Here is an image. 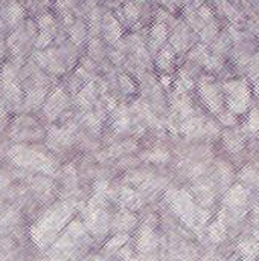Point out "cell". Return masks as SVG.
Returning a JSON list of instances; mask_svg holds the SVG:
<instances>
[{
    "label": "cell",
    "instance_id": "6da1fadb",
    "mask_svg": "<svg viewBox=\"0 0 259 261\" xmlns=\"http://www.w3.org/2000/svg\"><path fill=\"white\" fill-rule=\"evenodd\" d=\"M76 211V205L69 202L55 203L49 208L32 226H31V239L40 249H47L58 239V236L64 231V228L70 223Z\"/></svg>",
    "mask_w": 259,
    "mask_h": 261
},
{
    "label": "cell",
    "instance_id": "7a4b0ae2",
    "mask_svg": "<svg viewBox=\"0 0 259 261\" xmlns=\"http://www.w3.org/2000/svg\"><path fill=\"white\" fill-rule=\"evenodd\" d=\"M92 243L90 232L87 231L84 222L79 219H72L58 239L50 245V258H76L81 255L82 249H87Z\"/></svg>",
    "mask_w": 259,
    "mask_h": 261
},
{
    "label": "cell",
    "instance_id": "3957f363",
    "mask_svg": "<svg viewBox=\"0 0 259 261\" xmlns=\"http://www.w3.org/2000/svg\"><path fill=\"white\" fill-rule=\"evenodd\" d=\"M8 158L20 168L37 171L46 176H53L58 170V162L50 154L26 145H15L9 148Z\"/></svg>",
    "mask_w": 259,
    "mask_h": 261
},
{
    "label": "cell",
    "instance_id": "277c9868",
    "mask_svg": "<svg viewBox=\"0 0 259 261\" xmlns=\"http://www.w3.org/2000/svg\"><path fill=\"white\" fill-rule=\"evenodd\" d=\"M165 200L169 205V208L191 228L197 229L198 226L206 223V214L200 210L191 194L185 190L169 188L165 194Z\"/></svg>",
    "mask_w": 259,
    "mask_h": 261
},
{
    "label": "cell",
    "instance_id": "5b68a950",
    "mask_svg": "<svg viewBox=\"0 0 259 261\" xmlns=\"http://www.w3.org/2000/svg\"><path fill=\"white\" fill-rule=\"evenodd\" d=\"M107 199L105 196L93 193L92 199L89 200L82 217L84 225L90 236L95 239H102L107 236L108 229L111 228V216L107 210Z\"/></svg>",
    "mask_w": 259,
    "mask_h": 261
},
{
    "label": "cell",
    "instance_id": "8992f818",
    "mask_svg": "<svg viewBox=\"0 0 259 261\" xmlns=\"http://www.w3.org/2000/svg\"><path fill=\"white\" fill-rule=\"evenodd\" d=\"M224 93V104L229 112L241 116L249 112L252 104V87L246 78L227 80L221 84Z\"/></svg>",
    "mask_w": 259,
    "mask_h": 261
},
{
    "label": "cell",
    "instance_id": "52a82bcc",
    "mask_svg": "<svg viewBox=\"0 0 259 261\" xmlns=\"http://www.w3.org/2000/svg\"><path fill=\"white\" fill-rule=\"evenodd\" d=\"M0 92L6 104H11V106L23 104L24 93H23L21 83L18 80L17 64L14 61L3 64L0 69Z\"/></svg>",
    "mask_w": 259,
    "mask_h": 261
},
{
    "label": "cell",
    "instance_id": "ba28073f",
    "mask_svg": "<svg viewBox=\"0 0 259 261\" xmlns=\"http://www.w3.org/2000/svg\"><path fill=\"white\" fill-rule=\"evenodd\" d=\"M197 92H198L202 102L211 113L220 115L224 110L226 104H224L223 87L212 76H208V75L202 76L197 84Z\"/></svg>",
    "mask_w": 259,
    "mask_h": 261
},
{
    "label": "cell",
    "instance_id": "9c48e42d",
    "mask_svg": "<svg viewBox=\"0 0 259 261\" xmlns=\"http://www.w3.org/2000/svg\"><path fill=\"white\" fill-rule=\"evenodd\" d=\"M34 61L37 66L43 70H46L49 75L60 76L66 72V64L61 58L60 49L58 47H46V49H38L34 54Z\"/></svg>",
    "mask_w": 259,
    "mask_h": 261
},
{
    "label": "cell",
    "instance_id": "30bf717a",
    "mask_svg": "<svg viewBox=\"0 0 259 261\" xmlns=\"http://www.w3.org/2000/svg\"><path fill=\"white\" fill-rule=\"evenodd\" d=\"M73 141H75V128L69 127V125H66V127L52 125L46 135V145L49 150H52L55 153L66 151L69 147H72Z\"/></svg>",
    "mask_w": 259,
    "mask_h": 261
},
{
    "label": "cell",
    "instance_id": "8fae6325",
    "mask_svg": "<svg viewBox=\"0 0 259 261\" xmlns=\"http://www.w3.org/2000/svg\"><path fill=\"white\" fill-rule=\"evenodd\" d=\"M69 107V96L66 93V90L63 87H56L55 90H52V93L47 95V98L44 99L43 106H41V112L46 121L52 122L55 121L66 109Z\"/></svg>",
    "mask_w": 259,
    "mask_h": 261
},
{
    "label": "cell",
    "instance_id": "7c38bea8",
    "mask_svg": "<svg viewBox=\"0 0 259 261\" xmlns=\"http://www.w3.org/2000/svg\"><path fill=\"white\" fill-rule=\"evenodd\" d=\"M249 196H250V191H249V188L244 184H235V185H232V187H229L226 190L224 200H223L224 208L229 210L232 214L238 216L240 211L241 213L246 211V205H247Z\"/></svg>",
    "mask_w": 259,
    "mask_h": 261
},
{
    "label": "cell",
    "instance_id": "4fadbf2b",
    "mask_svg": "<svg viewBox=\"0 0 259 261\" xmlns=\"http://www.w3.org/2000/svg\"><path fill=\"white\" fill-rule=\"evenodd\" d=\"M24 17H26L24 6L17 0H8L5 5V9L2 12V17H0V24L6 29L8 28L15 29L17 26H20L24 21Z\"/></svg>",
    "mask_w": 259,
    "mask_h": 261
},
{
    "label": "cell",
    "instance_id": "5bb4252c",
    "mask_svg": "<svg viewBox=\"0 0 259 261\" xmlns=\"http://www.w3.org/2000/svg\"><path fill=\"white\" fill-rule=\"evenodd\" d=\"M159 245H160V240H159V236L156 234L154 228L143 223L139 228V232H137L136 249L140 252V255H148V254L157 251Z\"/></svg>",
    "mask_w": 259,
    "mask_h": 261
},
{
    "label": "cell",
    "instance_id": "9a60e30c",
    "mask_svg": "<svg viewBox=\"0 0 259 261\" xmlns=\"http://www.w3.org/2000/svg\"><path fill=\"white\" fill-rule=\"evenodd\" d=\"M101 34H102L104 40L108 44H111V46H116L118 41H121V37H122V24L118 21V18L111 12H104L102 14Z\"/></svg>",
    "mask_w": 259,
    "mask_h": 261
},
{
    "label": "cell",
    "instance_id": "2e32d148",
    "mask_svg": "<svg viewBox=\"0 0 259 261\" xmlns=\"http://www.w3.org/2000/svg\"><path fill=\"white\" fill-rule=\"evenodd\" d=\"M168 29L169 26L162 23V21H154L150 28V34H148V50L150 54H157V50H160L168 38Z\"/></svg>",
    "mask_w": 259,
    "mask_h": 261
},
{
    "label": "cell",
    "instance_id": "e0dca14e",
    "mask_svg": "<svg viewBox=\"0 0 259 261\" xmlns=\"http://www.w3.org/2000/svg\"><path fill=\"white\" fill-rule=\"evenodd\" d=\"M21 222L20 211L17 208H6L0 211V237H8L12 234Z\"/></svg>",
    "mask_w": 259,
    "mask_h": 261
},
{
    "label": "cell",
    "instance_id": "ac0fdd59",
    "mask_svg": "<svg viewBox=\"0 0 259 261\" xmlns=\"http://www.w3.org/2000/svg\"><path fill=\"white\" fill-rule=\"evenodd\" d=\"M137 225V217L133 211L122 208L119 213H116V216L111 219V229L114 232H130L131 229H134Z\"/></svg>",
    "mask_w": 259,
    "mask_h": 261
},
{
    "label": "cell",
    "instance_id": "d6986e66",
    "mask_svg": "<svg viewBox=\"0 0 259 261\" xmlns=\"http://www.w3.org/2000/svg\"><path fill=\"white\" fill-rule=\"evenodd\" d=\"M118 196H119V202L122 205V208H127L133 213L142 210L143 206V197L139 191H136L134 188L131 187H122L119 191H118Z\"/></svg>",
    "mask_w": 259,
    "mask_h": 261
},
{
    "label": "cell",
    "instance_id": "ffe728a7",
    "mask_svg": "<svg viewBox=\"0 0 259 261\" xmlns=\"http://www.w3.org/2000/svg\"><path fill=\"white\" fill-rule=\"evenodd\" d=\"M98 93H99V89L96 86L95 81H87L84 84L82 89H79L78 95H76V104L81 110H90L93 109V104L96 102L98 99Z\"/></svg>",
    "mask_w": 259,
    "mask_h": 261
},
{
    "label": "cell",
    "instance_id": "44dd1931",
    "mask_svg": "<svg viewBox=\"0 0 259 261\" xmlns=\"http://www.w3.org/2000/svg\"><path fill=\"white\" fill-rule=\"evenodd\" d=\"M223 144H224V148L231 154H240L244 151L246 139L241 132H238L235 128H229L223 133Z\"/></svg>",
    "mask_w": 259,
    "mask_h": 261
},
{
    "label": "cell",
    "instance_id": "7402d4cb",
    "mask_svg": "<svg viewBox=\"0 0 259 261\" xmlns=\"http://www.w3.org/2000/svg\"><path fill=\"white\" fill-rule=\"evenodd\" d=\"M113 115V128L116 133H128L131 130V116H130V110L125 104L118 106Z\"/></svg>",
    "mask_w": 259,
    "mask_h": 261
},
{
    "label": "cell",
    "instance_id": "603a6c76",
    "mask_svg": "<svg viewBox=\"0 0 259 261\" xmlns=\"http://www.w3.org/2000/svg\"><path fill=\"white\" fill-rule=\"evenodd\" d=\"M176 63V50L172 49V46L168 43L165 44L157 54H156V67L160 72H171Z\"/></svg>",
    "mask_w": 259,
    "mask_h": 261
},
{
    "label": "cell",
    "instance_id": "cb8c5ba5",
    "mask_svg": "<svg viewBox=\"0 0 259 261\" xmlns=\"http://www.w3.org/2000/svg\"><path fill=\"white\" fill-rule=\"evenodd\" d=\"M227 234V225H226V214L224 211H220L217 219L208 226V237L214 243H221L226 239Z\"/></svg>",
    "mask_w": 259,
    "mask_h": 261
},
{
    "label": "cell",
    "instance_id": "d4e9b609",
    "mask_svg": "<svg viewBox=\"0 0 259 261\" xmlns=\"http://www.w3.org/2000/svg\"><path fill=\"white\" fill-rule=\"evenodd\" d=\"M232 177H234V170L232 167L224 162V161H218L215 164V184L221 188V190H227L231 187V182H232Z\"/></svg>",
    "mask_w": 259,
    "mask_h": 261
},
{
    "label": "cell",
    "instance_id": "484cf974",
    "mask_svg": "<svg viewBox=\"0 0 259 261\" xmlns=\"http://www.w3.org/2000/svg\"><path fill=\"white\" fill-rule=\"evenodd\" d=\"M67 35H69V40L75 44V46H81L87 35H89V28L84 21L81 20H75L69 28H67Z\"/></svg>",
    "mask_w": 259,
    "mask_h": 261
},
{
    "label": "cell",
    "instance_id": "4316f807",
    "mask_svg": "<svg viewBox=\"0 0 259 261\" xmlns=\"http://www.w3.org/2000/svg\"><path fill=\"white\" fill-rule=\"evenodd\" d=\"M82 124L85 128H89L92 133H99L101 127H102V121H104V112L102 110H85V113L82 115Z\"/></svg>",
    "mask_w": 259,
    "mask_h": 261
},
{
    "label": "cell",
    "instance_id": "83f0119b",
    "mask_svg": "<svg viewBox=\"0 0 259 261\" xmlns=\"http://www.w3.org/2000/svg\"><path fill=\"white\" fill-rule=\"evenodd\" d=\"M35 21H37V26H38L40 32H49V34L56 37V34H58V23H56V18L50 12L43 11L35 18Z\"/></svg>",
    "mask_w": 259,
    "mask_h": 261
},
{
    "label": "cell",
    "instance_id": "f1b7e54d",
    "mask_svg": "<svg viewBox=\"0 0 259 261\" xmlns=\"http://www.w3.org/2000/svg\"><path fill=\"white\" fill-rule=\"evenodd\" d=\"M140 159L148 164H166L171 159V154L168 150L163 148H153L140 153Z\"/></svg>",
    "mask_w": 259,
    "mask_h": 261
},
{
    "label": "cell",
    "instance_id": "f546056e",
    "mask_svg": "<svg viewBox=\"0 0 259 261\" xmlns=\"http://www.w3.org/2000/svg\"><path fill=\"white\" fill-rule=\"evenodd\" d=\"M121 11H122V15L125 17V20H127L130 24L137 23V21L140 20V17H142V6L137 5L134 0H127V2L122 5Z\"/></svg>",
    "mask_w": 259,
    "mask_h": 261
},
{
    "label": "cell",
    "instance_id": "4dcf8cb0",
    "mask_svg": "<svg viewBox=\"0 0 259 261\" xmlns=\"http://www.w3.org/2000/svg\"><path fill=\"white\" fill-rule=\"evenodd\" d=\"M174 84H176V93H188L195 86V83L192 80V75L186 69H180L179 70Z\"/></svg>",
    "mask_w": 259,
    "mask_h": 261
},
{
    "label": "cell",
    "instance_id": "1f68e13d",
    "mask_svg": "<svg viewBox=\"0 0 259 261\" xmlns=\"http://www.w3.org/2000/svg\"><path fill=\"white\" fill-rule=\"evenodd\" d=\"M130 240V236L128 232H116V236L110 237L105 245H104V252L105 254H113V252H118L122 246H125Z\"/></svg>",
    "mask_w": 259,
    "mask_h": 261
},
{
    "label": "cell",
    "instance_id": "d6a6232c",
    "mask_svg": "<svg viewBox=\"0 0 259 261\" xmlns=\"http://www.w3.org/2000/svg\"><path fill=\"white\" fill-rule=\"evenodd\" d=\"M212 52H209V49L203 44H195L191 50H189V60L202 67L206 66V63L209 61Z\"/></svg>",
    "mask_w": 259,
    "mask_h": 261
},
{
    "label": "cell",
    "instance_id": "836d02e7",
    "mask_svg": "<svg viewBox=\"0 0 259 261\" xmlns=\"http://www.w3.org/2000/svg\"><path fill=\"white\" fill-rule=\"evenodd\" d=\"M137 150V142L136 141H125V142H121V144H114L113 147H110L107 151H105V158H119L122 154H127V153H131Z\"/></svg>",
    "mask_w": 259,
    "mask_h": 261
},
{
    "label": "cell",
    "instance_id": "e575fe53",
    "mask_svg": "<svg viewBox=\"0 0 259 261\" xmlns=\"http://www.w3.org/2000/svg\"><path fill=\"white\" fill-rule=\"evenodd\" d=\"M240 180L246 185V187H255L259 188V170L252 167V165H247L244 167L241 171H240Z\"/></svg>",
    "mask_w": 259,
    "mask_h": 261
},
{
    "label": "cell",
    "instance_id": "d590c367",
    "mask_svg": "<svg viewBox=\"0 0 259 261\" xmlns=\"http://www.w3.org/2000/svg\"><path fill=\"white\" fill-rule=\"evenodd\" d=\"M259 252V246L256 242L253 240H243L238 245V254L241 258L250 260V258H256Z\"/></svg>",
    "mask_w": 259,
    "mask_h": 261
},
{
    "label": "cell",
    "instance_id": "8d00e7d4",
    "mask_svg": "<svg viewBox=\"0 0 259 261\" xmlns=\"http://www.w3.org/2000/svg\"><path fill=\"white\" fill-rule=\"evenodd\" d=\"M102 54H104L102 41L98 37H90V41H89V55H90V58L101 60Z\"/></svg>",
    "mask_w": 259,
    "mask_h": 261
},
{
    "label": "cell",
    "instance_id": "74e56055",
    "mask_svg": "<svg viewBox=\"0 0 259 261\" xmlns=\"http://www.w3.org/2000/svg\"><path fill=\"white\" fill-rule=\"evenodd\" d=\"M119 86H121V90L124 93H127V95H133L137 90V86L133 81V78L128 76V75H125V73L119 75Z\"/></svg>",
    "mask_w": 259,
    "mask_h": 261
},
{
    "label": "cell",
    "instance_id": "f35d334b",
    "mask_svg": "<svg viewBox=\"0 0 259 261\" xmlns=\"http://www.w3.org/2000/svg\"><path fill=\"white\" fill-rule=\"evenodd\" d=\"M247 128L250 133H258L259 132V109H252L247 116Z\"/></svg>",
    "mask_w": 259,
    "mask_h": 261
},
{
    "label": "cell",
    "instance_id": "ab89813d",
    "mask_svg": "<svg viewBox=\"0 0 259 261\" xmlns=\"http://www.w3.org/2000/svg\"><path fill=\"white\" fill-rule=\"evenodd\" d=\"M217 116H218V119L221 121V124L226 125V127H232V125L237 124V115L232 113V112H229V110H223V112H221L220 115H217Z\"/></svg>",
    "mask_w": 259,
    "mask_h": 261
},
{
    "label": "cell",
    "instance_id": "60d3db41",
    "mask_svg": "<svg viewBox=\"0 0 259 261\" xmlns=\"http://www.w3.org/2000/svg\"><path fill=\"white\" fill-rule=\"evenodd\" d=\"M162 8L168 9L169 12H176L180 6V0H157Z\"/></svg>",
    "mask_w": 259,
    "mask_h": 261
},
{
    "label": "cell",
    "instance_id": "b9f144b4",
    "mask_svg": "<svg viewBox=\"0 0 259 261\" xmlns=\"http://www.w3.org/2000/svg\"><path fill=\"white\" fill-rule=\"evenodd\" d=\"M118 255H119V257H124V258H133V257H134V255H133V249H131V248H127V245L122 246V248L118 251Z\"/></svg>",
    "mask_w": 259,
    "mask_h": 261
},
{
    "label": "cell",
    "instance_id": "7bdbcfd3",
    "mask_svg": "<svg viewBox=\"0 0 259 261\" xmlns=\"http://www.w3.org/2000/svg\"><path fill=\"white\" fill-rule=\"evenodd\" d=\"M252 93H253L255 96H258L259 98V80H255V83H253V87H252Z\"/></svg>",
    "mask_w": 259,
    "mask_h": 261
},
{
    "label": "cell",
    "instance_id": "ee69618b",
    "mask_svg": "<svg viewBox=\"0 0 259 261\" xmlns=\"http://www.w3.org/2000/svg\"><path fill=\"white\" fill-rule=\"evenodd\" d=\"M5 52H6V49H5V46L3 44H0V60L5 57Z\"/></svg>",
    "mask_w": 259,
    "mask_h": 261
},
{
    "label": "cell",
    "instance_id": "f6af8a7d",
    "mask_svg": "<svg viewBox=\"0 0 259 261\" xmlns=\"http://www.w3.org/2000/svg\"><path fill=\"white\" fill-rule=\"evenodd\" d=\"M134 2H136L137 5H140V6H143V5H147V3H148L150 0H134Z\"/></svg>",
    "mask_w": 259,
    "mask_h": 261
},
{
    "label": "cell",
    "instance_id": "bcb514c9",
    "mask_svg": "<svg viewBox=\"0 0 259 261\" xmlns=\"http://www.w3.org/2000/svg\"><path fill=\"white\" fill-rule=\"evenodd\" d=\"M17 2H20V3H21V5H23V3H24V2H26V0H17Z\"/></svg>",
    "mask_w": 259,
    "mask_h": 261
},
{
    "label": "cell",
    "instance_id": "7dc6e473",
    "mask_svg": "<svg viewBox=\"0 0 259 261\" xmlns=\"http://www.w3.org/2000/svg\"><path fill=\"white\" fill-rule=\"evenodd\" d=\"M107 2H111L113 3V2H118V0H107Z\"/></svg>",
    "mask_w": 259,
    "mask_h": 261
},
{
    "label": "cell",
    "instance_id": "c3c4849f",
    "mask_svg": "<svg viewBox=\"0 0 259 261\" xmlns=\"http://www.w3.org/2000/svg\"><path fill=\"white\" fill-rule=\"evenodd\" d=\"M258 138H259V132H258Z\"/></svg>",
    "mask_w": 259,
    "mask_h": 261
},
{
    "label": "cell",
    "instance_id": "681fc988",
    "mask_svg": "<svg viewBox=\"0 0 259 261\" xmlns=\"http://www.w3.org/2000/svg\"><path fill=\"white\" fill-rule=\"evenodd\" d=\"M0 203H2V202H0Z\"/></svg>",
    "mask_w": 259,
    "mask_h": 261
}]
</instances>
